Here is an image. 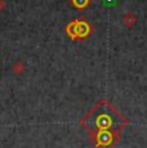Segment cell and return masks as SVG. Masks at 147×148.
<instances>
[{"label":"cell","mask_w":147,"mask_h":148,"mask_svg":"<svg viewBox=\"0 0 147 148\" xmlns=\"http://www.w3.org/2000/svg\"><path fill=\"white\" fill-rule=\"evenodd\" d=\"M92 0H70L71 5L76 9H85L90 4Z\"/></svg>","instance_id":"cell-5"},{"label":"cell","mask_w":147,"mask_h":148,"mask_svg":"<svg viewBox=\"0 0 147 148\" xmlns=\"http://www.w3.org/2000/svg\"><path fill=\"white\" fill-rule=\"evenodd\" d=\"M65 31L72 40H84L92 34L93 27L85 18L80 17L70 22L65 28Z\"/></svg>","instance_id":"cell-2"},{"label":"cell","mask_w":147,"mask_h":148,"mask_svg":"<svg viewBox=\"0 0 147 148\" xmlns=\"http://www.w3.org/2000/svg\"><path fill=\"white\" fill-rule=\"evenodd\" d=\"M5 9V1L4 0H0V13Z\"/></svg>","instance_id":"cell-7"},{"label":"cell","mask_w":147,"mask_h":148,"mask_svg":"<svg viewBox=\"0 0 147 148\" xmlns=\"http://www.w3.org/2000/svg\"><path fill=\"white\" fill-rule=\"evenodd\" d=\"M12 71H13L14 73H17V75H21V73L25 71V64L22 63L21 61H17L16 63H13V66H12Z\"/></svg>","instance_id":"cell-6"},{"label":"cell","mask_w":147,"mask_h":148,"mask_svg":"<svg viewBox=\"0 0 147 148\" xmlns=\"http://www.w3.org/2000/svg\"><path fill=\"white\" fill-rule=\"evenodd\" d=\"M137 22V17L133 12H126L123 17V23L125 25L126 27H133Z\"/></svg>","instance_id":"cell-4"},{"label":"cell","mask_w":147,"mask_h":148,"mask_svg":"<svg viewBox=\"0 0 147 148\" xmlns=\"http://www.w3.org/2000/svg\"><path fill=\"white\" fill-rule=\"evenodd\" d=\"M93 139H94L93 143L100 148L114 146L119 138L115 132H111V130H98V132H93Z\"/></svg>","instance_id":"cell-3"},{"label":"cell","mask_w":147,"mask_h":148,"mask_svg":"<svg viewBox=\"0 0 147 148\" xmlns=\"http://www.w3.org/2000/svg\"><path fill=\"white\" fill-rule=\"evenodd\" d=\"M115 116H119V113H117V111L112 107H110V110H104L101 113H98L94 117V121H93L94 129H95V130H93V132H98V130H111L116 126L117 122L119 124H123V125L126 124L125 119L116 120ZM111 132H114V130H111Z\"/></svg>","instance_id":"cell-1"}]
</instances>
